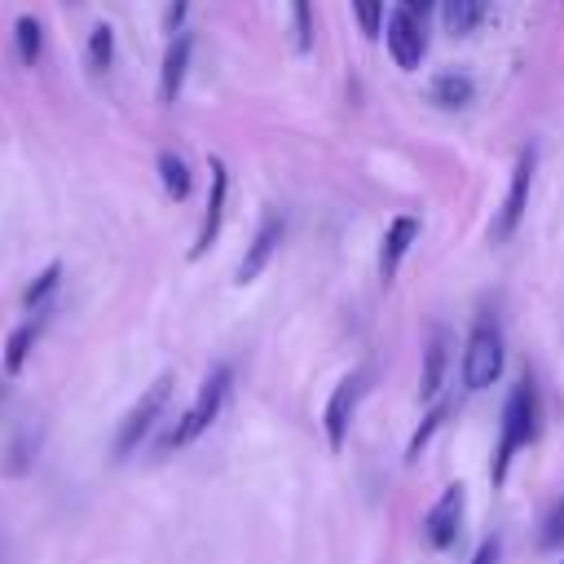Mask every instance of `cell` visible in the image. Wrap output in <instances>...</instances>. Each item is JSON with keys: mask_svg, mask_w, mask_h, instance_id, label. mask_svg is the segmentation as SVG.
Wrapping results in <instances>:
<instances>
[{"mask_svg": "<svg viewBox=\"0 0 564 564\" xmlns=\"http://www.w3.org/2000/svg\"><path fill=\"white\" fill-rule=\"evenodd\" d=\"M189 53H194V35L176 31L167 53H163V70H159V101L163 106H172L181 97V84H185V70H189Z\"/></svg>", "mask_w": 564, "mask_h": 564, "instance_id": "cell-11", "label": "cell"}, {"mask_svg": "<svg viewBox=\"0 0 564 564\" xmlns=\"http://www.w3.org/2000/svg\"><path fill=\"white\" fill-rule=\"evenodd\" d=\"M229 383H234L229 366H216V370L203 379V388H198L194 405H189V410L181 414V423L167 432V449H181V445L198 441V436L220 419V410H225V401H229Z\"/></svg>", "mask_w": 564, "mask_h": 564, "instance_id": "cell-2", "label": "cell"}, {"mask_svg": "<svg viewBox=\"0 0 564 564\" xmlns=\"http://www.w3.org/2000/svg\"><path fill=\"white\" fill-rule=\"evenodd\" d=\"M291 26H295V48H313V0H291Z\"/></svg>", "mask_w": 564, "mask_h": 564, "instance_id": "cell-22", "label": "cell"}, {"mask_svg": "<svg viewBox=\"0 0 564 564\" xmlns=\"http://www.w3.org/2000/svg\"><path fill=\"white\" fill-rule=\"evenodd\" d=\"M31 454H35V432H18L9 441V449H4V471L9 476H22L31 467Z\"/></svg>", "mask_w": 564, "mask_h": 564, "instance_id": "cell-21", "label": "cell"}, {"mask_svg": "<svg viewBox=\"0 0 564 564\" xmlns=\"http://www.w3.org/2000/svg\"><path fill=\"white\" fill-rule=\"evenodd\" d=\"M471 564H498V542H494V538H485V542L476 546V555H471Z\"/></svg>", "mask_w": 564, "mask_h": 564, "instance_id": "cell-27", "label": "cell"}, {"mask_svg": "<svg viewBox=\"0 0 564 564\" xmlns=\"http://www.w3.org/2000/svg\"><path fill=\"white\" fill-rule=\"evenodd\" d=\"M172 375H159L141 397H137V405L123 414V423H119V432H115V445H110V458H128L145 436H150V427L159 423V414L167 410V401H172Z\"/></svg>", "mask_w": 564, "mask_h": 564, "instance_id": "cell-3", "label": "cell"}, {"mask_svg": "<svg viewBox=\"0 0 564 564\" xmlns=\"http://www.w3.org/2000/svg\"><path fill=\"white\" fill-rule=\"evenodd\" d=\"M489 0H441V22L449 35H471L485 18Z\"/></svg>", "mask_w": 564, "mask_h": 564, "instance_id": "cell-16", "label": "cell"}, {"mask_svg": "<svg viewBox=\"0 0 564 564\" xmlns=\"http://www.w3.org/2000/svg\"><path fill=\"white\" fill-rule=\"evenodd\" d=\"M533 436H538V392H533V383H529V379H520V383L511 388L507 405H502L498 449H494V463H489V480H494V485H502V480H507L511 458H516L524 445H533Z\"/></svg>", "mask_w": 564, "mask_h": 564, "instance_id": "cell-1", "label": "cell"}, {"mask_svg": "<svg viewBox=\"0 0 564 564\" xmlns=\"http://www.w3.org/2000/svg\"><path fill=\"white\" fill-rule=\"evenodd\" d=\"M388 53H392V62H397L401 70H414V66L423 62V53H427V31H423V22H419L414 9H397V13L388 18Z\"/></svg>", "mask_w": 564, "mask_h": 564, "instance_id": "cell-8", "label": "cell"}, {"mask_svg": "<svg viewBox=\"0 0 564 564\" xmlns=\"http://www.w3.org/2000/svg\"><path fill=\"white\" fill-rule=\"evenodd\" d=\"M185 9H189V0H172V4H167V13H163V26H167L172 35L181 31V18H185Z\"/></svg>", "mask_w": 564, "mask_h": 564, "instance_id": "cell-26", "label": "cell"}, {"mask_svg": "<svg viewBox=\"0 0 564 564\" xmlns=\"http://www.w3.org/2000/svg\"><path fill=\"white\" fill-rule=\"evenodd\" d=\"M282 234H286L282 216H278V212H269V216L260 220V229H256V238H251V247H247L242 264H238V282H242V286H247V282H256V278L269 269L273 251L282 247Z\"/></svg>", "mask_w": 564, "mask_h": 564, "instance_id": "cell-10", "label": "cell"}, {"mask_svg": "<svg viewBox=\"0 0 564 564\" xmlns=\"http://www.w3.org/2000/svg\"><path fill=\"white\" fill-rule=\"evenodd\" d=\"M441 419H445V405H432V414H427V419L414 427V436H410V449H405V458H410V463L419 458V449L427 445V436L436 432V423H441Z\"/></svg>", "mask_w": 564, "mask_h": 564, "instance_id": "cell-24", "label": "cell"}, {"mask_svg": "<svg viewBox=\"0 0 564 564\" xmlns=\"http://www.w3.org/2000/svg\"><path fill=\"white\" fill-rule=\"evenodd\" d=\"M427 93H432V101H436V106H449V110H454V106H467V101H471V79H467V75L445 70V75H436V79H432V88H427Z\"/></svg>", "mask_w": 564, "mask_h": 564, "instance_id": "cell-20", "label": "cell"}, {"mask_svg": "<svg viewBox=\"0 0 564 564\" xmlns=\"http://www.w3.org/2000/svg\"><path fill=\"white\" fill-rule=\"evenodd\" d=\"M225 198H229V167H225V159H212V189H207V212H203L198 238H194V247H189V260L207 256V247L216 242V234H220V220H225Z\"/></svg>", "mask_w": 564, "mask_h": 564, "instance_id": "cell-9", "label": "cell"}, {"mask_svg": "<svg viewBox=\"0 0 564 564\" xmlns=\"http://www.w3.org/2000/svg\"><path fill=\"white\" fill-rule=\"evenodd\" d=\"M366 383H370V370H352V375H344V379L335 383V392H330V401H326V414H322V423H326V445H330V449H344V436H348V423H352V410H357Z\"/></svg>", "mask_w": 564, "mask_h": 564, "instance_id": "cell-5", "label": "cell"}, {"mask_svg": "<svg viewBox=\"0 0 564 564\" xmlns=\"http://www.w3.org/2000/svg\"><path fill=\"white\" fill-rule=\"evenodd\" d=\"M13 48H18V62L22 66H35L40 62V48H44V26L35 13H22L13 22Z\"/></svg>", "mask_w": 564, "mask_h": 564, "instance_id": "cell-17", "label": "cell"}, {"mask_svg": "<svg viewBox=\"0 0 564 564\" xmlns=\"http://www.w3.org/2000/svg\"><path fill=\"white\" fill-rule=\"evenodd\" d=\"M84 62H88L93 75H106V70H110V62H115V31H110V22H97V26L88 31Z\"/></svg>", "mask_w": 564, "mask_h": 564, "instance_id": "cell-18", "label": "cell"}, {"mask_svg": "<svg viewBox=\"0 0 564 564\" xmlns=\"http://www.w3.org/2000/svg\"><path fill=\"white\" fill-rule=\"evenodd\" d=\"M533 167H538V154L524 150V154L516 159V172H511V189H507V198H502V212L494 216V229H489L494 242H507V238L516 234V225L524 220V203H529V185H533Z\"/></svg>", "mask_w": 564, "mask_h": 564, "instance_id": "cell-7", "label": "cell"}, {"mask_svg": "<svg viewBox=\"0 0 564 564\" xmlns=\"http://www.w3.org/2000/svg\"><path fill=\"white\" fill-rule=\"evenodd\" d=\"M419 238V220L414 216H397L379 242V282H392L401 269V256L410 251V242Z\"/></svg>", "mask_w": 564, "mask_h": 564, "instance_id": "cell-12", "label": "cell"}, {"mask_svg": "<svg viewBox=\"0 0 564 564\" xmlns=\"http://www.w3.org/2000/svg\"><path fill=\"white\" fill-rule=\"evenodd\" d=\"M159 181H163V194L172 203H185L189 189H194V176H189V167L176 150H159Z\"/></svg>", "mask_w": 564, "mask_h": 564, "instance_id": "cell-14", "label": "cell"}, {"mask_svg": "<svg viewBox=\"0 0 564 564\" xmlns=\"http://www.w3.org/2000/svg\"><path fill=\"white\" fill-rule=\"evenodd\" d=\"M427 4H432V0H405V9H414V13H419V9H427Z\"/></svg>", "mask_w": 564, "mask_h": 564, "instance_id": "cell-28", "label": "cell"}, {"mask_svg": "<svg viewBox=\"0 0 564 564\" xmlns=\"http://www.w3.org/2000/svg\"><path fill=\"white\" fill-rule=\"evenodd\" d=\"M352 13H357V26L366 40H375L383 31V0H352Z\"/></svg>", "mask_w": 564, "mask_h": 564, "instance_id": "cell-23", "label": "cell"}, {"mask_svg": "<svg viewBox=\"0 0 564 564\" xmlns=\"http://www.w3.org/2000/svg\"><path fill=\"white\" fill-rule=\"evenodd\" d=\"M48 317H53L48 308H35V313H26L22 326H13V335L4 339V375H18L26 366V357H31V348H35V339H40Z\"/></svg>", "mask_w": 564, "mask_h": 564, "instance_id": "cell-13", "label": "cell"}, {"mask_svg": "<svg viewBox=\"0 0 564 564\" xmlns=\"http://www.w3.org/2000/svg\"><path fill=\"white\" fill-rule=\"evenodd\" d=\"M542 551H564V502L542 524Z\"/></svg>", "mask_w": 564, "mask_h": 564, "instance_id": "cell-25", "label": "cell"}, {"mask_svg": "<svg viewBox=\"0 0 564 564\" xmlns=\"http://www.w3.org/2000/svg\"><path fill=\"white\" fill-rule=\"evenodd\" d=\"M498 375H502V335L494 322H476L467 335V348H463V383L471 392H480Z\"/></svg>", "mask_w": 564, "mask_h": 564, "instance_id": "cell-4", "label": "cell"}, {"mask_svg": "<svg viewBox=\"0 0 564 564\" xmlns=\"http://www.w3.org/2000/svg\"><path fill=\"white\" fill-rule=\"evenodd\" d=\"M560 564H564V560H560Z\"/></svg>", "mask_w": 564, "mask_h": 564, "instance_id": "cell-29", "label": "cell"}, {"mask_svg": "<svg viewBox=\"0 0 564 564\" xmlns=\"http://www.w3.org/2000/svg\"><path fill=\"white\" fill-rule=\"evenodd\" d=\"M445 361H449V339H445V330H432L427 352H423V379H419V392H423V397H436V392H441Z\"/></svg>", "mask_w": 564, "mask_h": 564, "instance_id": "cell-15", "label": "cell"}, {"mask_svg": "<svg viewBox=\"0 0 564 564\" xmlns=\"http://www.w3.org/2000/svg\"><path fill=\"white\" fill-rule=\"evenodd\" d=\"M463 502H467V489L463 485H445L441 498L432 502V511L423 516V538L432 551H449L458 542V529H463Z\"/></svg>", "mask_w": 564, "mask_h": 564, "instance_id": "cell-6", "label": "cell"}, {"mask_svg": "<svg viewBox=\"0 0 564 564\" xmlns=\"http://www.w3.org/2000/svg\"><path fill=\"white\" fill-rule=\"evenodd\" d=\"M57 282H62V264L53 260V264H44V269L31 278V286L22 291V308H26V313H35V308H48V300H53Z\"/></svg>", "mask_w": 564, "mask_h": 564, "instance_id": "cell-19", "label": "cell"}]
</instances>
